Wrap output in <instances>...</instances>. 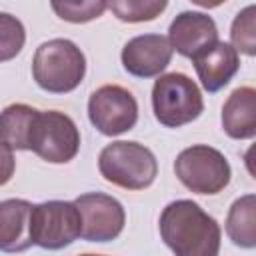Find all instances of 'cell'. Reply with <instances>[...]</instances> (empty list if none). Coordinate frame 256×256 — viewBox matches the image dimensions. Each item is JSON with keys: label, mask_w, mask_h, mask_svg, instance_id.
Returning a JSON list of instances; mask_svg holds the SVG:
<instances>
[{"label": "cell", "mask_w": 256, "mask_h": 256, "mask_svg": "<svg viewBox=\"0 0 256 256\" xmlns=\"http://www.w3.org/2000/svg\"><path fill=\"white\" fill-rule=\"evenodd\" d=\"M78 236H82V216L74 202L48 200L32 208V244L46 250H60L72 244Z\"/></svg>", "instance_id": "obj_7"}, {"label": "cell", "mask_w": 256, "mask_h": 256, "mask_svg": "<svg viewBox=\"0 0 256 256\" xmlns=\"http://www.w3.org/2000/svg\"><path fill=\"white\" fill-rule=\"evenodd\" d=\"M108 8L106 2L98 0V2H52V10L68 22H90L98 16H102V12Z\"/></svg>", "instance_id": "obj_19"}, {"label": "cell", "mask_w": 256, "mask_h": 256, "mask_svg": "<svg viewBox=\"0 0 256 256\" xmlns=\"http://www.w3.org/2000/svg\"><path fill=\"white\" fill-rule=\"evenodd\" d=\"M80 148V132L74 120L58 110H38L30 138L28 150L52 164L70 162Z\"/></svg>", "instance_id": "obj_5"}, {"label": "cell", "mask_w": 256, "mask_h": 256, "mask_svg": "<svg viewBox=\"0 0 256 256\" xmlns=\"http://www.w3.org/2000/svg\"><path fill=\"white\" fill-rule=\"evenodd\" d=\"M86 74L82 50L66 38H54L36 48L32 76L36 84L52 94H66L78 88Z\"/></svg>", "instance_id": "obj_2"}, {"label": "cell", "mask_w": 256, "mask_h": 256, "mask_svg": "<svg viewBox=\"0 0 256 256\" xmlns=\"http://www.w3.org/2000/svg\"><path fill=\"white\" fill-rule=\"evenodd\" d=\"M244 164L252 178H256V142L244 152Z\"/></svg>", "instance_id": "obj_21"}, {"label": "cell", "mask_w": 256, "mask_h": 256, "mask_svg": "<svg viewBox=\"0 0 256 256\" xmlns=\"http://www.w3.org/2000/svg\"><path fill=\"white\" fill-rule=\"evenodd\" d=\"M172 44L160 34H142L128 40L122 48V64L128 74L138 78L158 76L172 60Z\"/></svg>", "instance_id": "obj_10"}, {"label": "cell", "mask_w": 256, "mask_h": 256, "mask_svg": "<svg viewBox=\"0 0 256 256\" xmlns=\"http://www.w3.org/2000/svg\"><path fill=\"white\" fill-rule=\"evenodd\" d=\"M38 110L26 104H10L2 112V144L8 150H28V138Z\"/></svg>", "instance_id": "obj_16"}, {"label": "cell", "mask_w": 256, "mask_h": 256, "mask_svg": "<svg viewBox=\"0 0 256 256\" xmlns=\"http://www.w3.org/2000/svg\"><path fill=\"white\" fill-rule=\"evenodd\" d=\"M226 234L240 248H256V194H246L232 202Z\"/></svg>", "instance_id": "obj_15"}, {"label": "cell", "mask_w": 256, "mask_h": 256, "mask_svg": "<svg viewBox=\"0 0 256 256\" xmlns=\"http://www.w3.org/2000/svg\"><path fill=\"white\" fill-rule=\"evenodd\" d=\"M0 42H2V60H10L14 54L20 52L24 44V26L20 20L12 18L10 14H0Z\"/></svg>", "instance_id": "obj_20"}, {"label": "cell", "mask_w": 256, "mask_h": 256, "mask_svg": "<svg viewBox=\"0 0 256 256\" xmlns=\"http://www.w3.org/2000/svg\"><path fill=\"white\" fill-rule=\"evenodd\" d=\"M160 236L174 256H218L220 226L192 200L170 202L160 214Z\"/></svg>", "instance_id": "obj_1"}, {"label": "cell", "mask_w": 256, "mask_h": 256, "mask_svg": "<svg viewBox=\"0 0 256 256\" xmlns=\"http://www.w3.org/2000/svg\"><path fill=\"white\" fill-rule=\"evenodd\" d=\"M222 128L230 138L246 140L256 136V88H236L222 106Z\"/></svg>", "instance_id": "obj_14"}, {"label": "cell", "mask_w": 256, "mask_h": 256, "mask_svg": "<svg viewBox=\"0 0 256 256\" xmlns=\"http://www.w3.org/2000/svg\"><path fill=\"white\" fill-rule=\"evenodd\" d=\"M230 42L236 52L256 56V4L242 8L230 26Z\"/></svg>", "instance_id": "obj_17"}, {"label": "cell", "mask_w": 256, "mask_h": 256, "mask_svg": "<svg viewBox=\"0 0 256 256\" xmlns=\"http://www.w3.org/2000/svg\"><path fill=\"white\" fill-rule=\"evenodd\" d=\"M174 172L196 194H218L230 182V164L224 154L204 144L182 150L176 156Z\"/></svg>", "instance_id": "obj_6"}, {"label": "cell", "mask_w": 256, "mask_h": 256, "mask_svg": "<svg viewBox=\"0 0 256 256\" xmlns=\"http://www.w3.org/2000/svg\"><path fill=\"white\" fill-rule=\"evenodd\" d=\"M98 170L104 180L126 188L144 190L158 174V162L150 148L138 142H112L98 156Z\"/></svg>", "instance_id": "obj_3"}, {"label": "cell", "mask_w": 256, "mask_h": 256, "mask_svg": "<svg viewBox=\"0 0 256 256\" xmlns=\"http://www.w3.org/2000/svg\"><path fill=\"white\" fill-rule=\"evenodd\" d=\"M80 256H100V254H80Z\"/></svg>", "instance_id": "obj_22"}, {"label": "cell", "mask_w": 256, "mask_h": 256, "mask_svg": "<svg viewBox=\"0 0 256 256\" xmlns=\"http://www.w3.org/2000/svg\"><path fill=\"white\" fill-rule=\"evenodd\" d=\"M168 4L164 0L160 2H144V0H124V2H110L108 8L120 18L122 22H144L154 20Z\"/></svg>", "instance_id": "obj_18"}, {"label": "cell", "mask_w": 256, "mask_h": 256, "mask_svg": "<svg viewBox=\"0 0 256 256\" xmlns=\"http://www.w3.org/2000/svg\"><path fill=\"white\" fill-rule=\"evenodd\" d=\"M88 118L104 136H118L134 128L138 120V102L126 88L106 84L90 94Z\"/></svg>", "instance_id": "obj_8"}, {"label": "cell", "mask_w": 256, "mask_h": 256, "mask_svg": "<svg viewBox=\"0 0 256 256\" xmlns=\"http://www.w3.org/2000/svg\"><path fill=\"white\" fill-rule=\"evenodd\" d=\"M32 204L28 200L10 198L0 204V248L4 252H22L32 246L30 216Z\"/></svg>", "instance_id": "obj_13"}, {"label": "cell", "mask_w": 256, "mask_h": 256, "mask_svg": "<svg viewBox=\"0 0 256 256\" xmlns=\"http://www.w3.org/2000/svg\"><path fill=\"white\" fill-rule=\"evenodd\" d=\"M168 40L178 54L194 60L198 54L218 42V28L208 14L182 12L172 20Z\"/></svg>", "instance_id": "obj_11"}, {"label": "cell", "mask_w": 256, "mask_h": 256, "mask_svg": "<svg viewBox=\"0 0 256 256\" xmlns=\"http://www.w3.org/2000/svg\"><path fill=\"white\" fill-rule=\"evenodd\" d=\"M82 216V238L88 242H108L120 236L126 214L122 204L102 192H88L74 200Z\"/></svg>", "instance_id": "obj_9"}, {"label": "cell", "mask_w": 256, "mask_h": 256, "mask_svg": "<svg viewBox=\"0 0 256 256\" xmlns=\"http://www.w3.org/2000/svg\"><path fill=\"white\" fill-rule=\"evenodd\" d=\"M192 62L206 92H218L220 88H224L240 68L238 52L232 44L226 42H216L214 46L198 54Z\"/></svg>", "instance_id": "obj_12"}, {"label": "cell", "mask_w": 256, "mask_h": 256, "mask_svg": "<svg viewBox=\"0 0 256 256\" xmlns=\"http://www.w3.org/2000/svg\"><path fill=\"white\" fill-rule=\"evenodd\" d=\"M152 108L160 124L168 128H180L202 114L204 102L194 80H190L186 74L170 72L154 82Z\"/></svg>", "instance_id": "obj_4"}]
</instances>
